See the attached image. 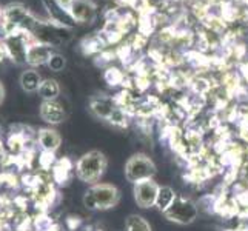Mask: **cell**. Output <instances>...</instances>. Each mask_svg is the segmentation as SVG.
Returning <instances> with one entry per match:
<instances>
[{
    "instance_id": "obj_1",
    "label": "cell",
    "mask_w": 248,
    "mask_h": 231,
    "mask_svg": "<svg viewBox=\"0 0 248 231\" xmlns=\"http://www.w3.org/2000/svg\"><path fill=\"white\" fill-rule=\"evenodd\" d=\"M119 190L108 184H96L83 196V205L88 210H108L117 205Z\"/></svg>"
},
{
    "instance_id": "obj_2",
    "label": "cell",
    "mask_w": 248,
    "mask_h": 231,
    "mask_svg": "<svg viewBox=\"0 0 248 231\" xmlns=\"http://www.w3.org/2000/svg\"><path fill=\"white\" fill-rule=\"evenodd\" d=\"M105 168H107V157L104 154L100 151H90L87 154H83L78 160L76 173H78V177L82 182L96 185L100 176L104 174Z\"/></svg>"
},
{
    "instance_id": "obj_3",
    "label": "cell",
    "mask_w": 248,
    "mask_h": 231,
    "mask_svg": "<svg viewBox=\"0 0 248 231\" xmlns=\"http://www.w3.org/2000/svg\"><path fill=\"white\" fill-rule=\"evenodd\" d=\"M32 42L34 39L30 32L16 31L10 34L2 44L6 49V56L10 57L16 65H23V63H27V53Z\"/></svg>"
},
{
    "instance_id": "obj_4",
    "label": "cell",
    "mask_w": 248,
    "mask_h": 231,
    "mask_svg": "<svg viewBox=\"0 0 248 231\" xmlns=\"http://www.w3.org/2000/svg\"><path fill=\"white\" fill-rule=\"evenodd\" d=\"M155 174H156L155 162L148 156H145V154H136L125 165V177L126 181H130L133 184L153 179Z\"/></svg>"
},
{
    "instance_id": "obj_5",
    "label": "cell",
    "mask_w": 248,
    "mask_h": 231,
    "mask_svg": "<svg viewBox=\"0 0 248 231\" xmlns=\"http://www.w3.org/2000/svg\"><path fill=\"white\" fill-rule=\"evenodd\" d=\"M164 215L170 219L176 222V224L186 225L191 224L198 217V205H196L191 199L186 198H176L173 205L164 213Z\"/></svg>"
},
{
    "instance_id": "obj_6",
    "label": "cell",
    "mask_w": 248,
    "mask_h": 231,
    "mask_svg": "<svg viewBox=\"0 0 248 231\" xmlns=\"http://www.w3.org/2000/svg\"><path fill=\"white\" fill-rule=\"evenodd\" d=\"M157 193H159V185L153 179H147V181L134 184V198L140 208L155 207Z\"/></svg>"
},
{
    "instance_id": "obj_7",
    "label": "cell",
    "mask_w": 248,
    "mask_h": 231,
    "mask_svg": "<svg viewBox=\"0 0 248 231\" xmlns=\"http://www.w3.org/2000/svg\"><path fill=\"white\" fill-rule=\"evenodd\" d=\"M42 3H44L45 10L48 13L49 22H53L57 27H62L66 30H71L73 27H76V22L71 17L70 11L59 5L57 0H42Z\"/></svg>"
},
{
    "instance_id": "obj_8",
    "label": "cell",
    "mask_w": 248,
    "mask_h": 231,
    "mask_svg": "<svg viewBox=\"0 0 248 231\" xmlns=\"http://www.w3.org/2000/svg\"><path fill=\"white\" fill-rule=\"evenodd\" d=\"M70 14L76 23H93L97 17V6L93 0H74Z\"/></svg>"
},
{
    "instance_id": "obj_9",
    "label": "cell",
    "mask_w": 248,
    "mask_h": 231,
    "mask_svg": "<svg viewBox=\"0 0 248 231\" xmlns=\"http://www.w3.org/2000/svg\"><path fill=\"white\" fill-rule=\"evenodd\" d=\"M39 113L42 121H45L46 123L51 125L62 123L66 119V111L61 102L57 100H44L39 108Z\"/></svg>"
},
{
    "instance_id": "obj_10",
    "label": "cell",
    "mask_w": 248,
    "mask_h": 231,
    "mask_svg": "<svg viewBox=\"0 0 248 231\" xmlns=\"http://www.w3.org/2000/svg\"><path fill=\"white\" fill-rule=\"evenodd\" d=\"M54 54L53 46L42 44V42L34 40L28 48L27 53V63L31 66H40V65H46L51 56Z\"/></svg>"
},
{
    "instance_id": "obj_11",
    "label": "cell",
    "mask_w": 248,
    "mask_h": 231,
    "mask_svg": "<svg viewBox=\"0 0 248 231\" xmlns=\"http://www.w3.org/2000/svg\"><path fill=\"white\" fill-rule=\"evenodd\" d=\"M117 107L119 105L116 104V100L111 99V97H107V96L93 97L91 102H90L91 113L96 117H99V119H105V121H108L109 116L114 113V109Z\"/></svg>"
},
{
    "instance_id": "obj_12",
    "label": "cell",
    "mask_w": 248,
    "mask_h": 231,
    "mask_svg": "<svg viewBox=\"0 0 248 231\" xmlns=\"http://www.w3.org/2000/svg\"><path fill=\"white\" fill-rule=\"evenodd\" d=\"M37 139H39V145L42 147V150H45L46 153H51V154L56 153L62 143L61 134L56 130H53V128H42L39 131Z\"/></svg>"
},
{
    "instance_id": "obj_13",
    "label": "cell",
    "mask_w": 248,
    "mask_h": 231,
    "mask_svg": "<svg viewBox=\"0 0 248 231\" xmlns=\"http://www.w3.org/2000/svg\"><path fill=\"white\" fill-rule=\"evenodd\" d=\"M19 82H20V87L25 92H37L44 79H42V76L36 70L30 68V70H25L20 74Z\"/></svg>"
},
{
    "instance_id": "obj_14",
    "label": "cell",
    "mask_w": 248,
    "mask_h": 231,
    "mask_svg": "<svg viewBox=\"0 0 248 231\" xmlns=\"http://www.w3.org/2000/svg\"><path fill=\"white\" fill-rule=\"evenodd\" d=\"M176 193L171 186L165 185V186H159V193H157V199H156V207L159 211L165 213L171 205H173V202L176 200Z\"/></svg>"
},
{
    "instance_id": "obj_15",
    "label": "cell",
    "mask_w": 248,
    "mask_h": 231,
    "mask_svg": "<svg viewBox=\"0 0 248 231\" xmlns=\"http://www.w3.org/2000/svg\"><path fill=\"white\" fill-rule=\"evenodd\" d=\"M37 92L44 100H57L61 94V85L56 79H44Z\"/></svg>"
},
{
    "instance_id": "obj_16",
    "label": "cell",
    "mask_w": 248,
    "mask_h": 231,
    "mask_svg": "<svg viewBox=\"0 0 248 231\" xmlns=\"http://www.w3.org/2000/svg\"><path fill=\"white\" fill-rule=\"evenodd\" d=\"M107 45V42L104 40V37L100 36V32L96 34V36H88L82 40V49L85 54H94V53H102Z\"/></svg>"
},
{
    "instance_id": "obj_17",
    "label": "cell",
    "mask_w": 248,
    "mask_h": 231,
    "mask_svg": "<svg viewBox=\"0 0 248 231\" xmlns=\"http://www.w3.org/2000/svg\"><path fill=\"white\" fill-rule=\"evenodd\" d=\"M125 230L126 231H151V225L142 216L131 215L125 220Z\"/></svg>"
},
{
    "instance_id": "obj_18",
    "label": "cell",
    "mask_w": 248,
    "mask_h": 231,
    "mask_svg": "<svg viewBox=\"0 0 248 231\" xmlns=\"http://www.w3.org/2000/svg\"><path fill=\"white\" fill-rule=\"evenodd\" d=\"M48 68L51 71H54V73H59V71H62L65 65H66V61H65V57L62 54H59V53H54L53 56H51V59L48 61Z\"/></svg>"
},
{
    "instance_id": "obj_19",
    "label": "cell",
    "mask_w": 248,
    "mask_h": 231,
    "mask_svg": "<svg viewBox=\"0 0 248 231\" xmlns=\"http://www.w3.org/2000/svg\"><path fill=\"white\" fill-rule=\"evenodd\" d=\"M105 79L109 85H119L124 82V74L117 70V68H108L107 73H105Z\"/></svg>"
},
{
    "instance_id": "obj_20",
    "label": "cell",
    "mask_w": 248,
    "mask_h": 231,
    "mask_svg": "<svg viewBox=\"0 0 248 231\" xmlns=\"http://www.w3.org/2000/svg\"><path fill=\"white\" fill-rule=\"evenodd\" d=\"M114 2L119 5V6H134L136 5V0H114Z\"/></svg>"
},
{
    "instance_id": "obj_21",
    "label": "cell",
    "mask_w": 248,
    "mask_h": 231,
    "mask_svg": "<svg viewBox=\"0 0 248 231\" xmlns=\"http://www.w3.org/2000/svg\"><path fill=\"white\" fill-rule=\"evenodd\" d=\"M73 2H74V0H57V3L61 5L62 8H65V10H68V11H70Z\"/></svg>"
},
{
    "instance_id": "obj_22",
    "label": "cell",
    "mask_w": 248,
    "mask_h": 231,
    "mask_svg": "<svg viewBox=\"0 0 248 231\" xmlns=\"http://www.w3.org/2000/svg\"><path fill=\"white\" fill-rule=\"evenodd\" d=\"M5 57H6V49L3 46V44L0 42V62H3L5 61Z\"/></svg>"
},
{
    "instance_id": "obj_23",
    "label": "cell",
    "mask_w": 248,
    "mask_h": 231,
    "mask_svg": "<svg viewBox=\"0 0 248 231\" xmlns=\"http://www.w3.org/2000/svg\"><path fill=\"white\" fill-rule=\"evenodd\" d=\"M3 100H5V87H3V83L0 82V105H2Z\"/></svg>"
},
{
    "instance_id": "obj_24",
    "label": "cell",
    "mask_w": 248,
    "mask_h": 231,
    "mask_svg": "<svg viewBox=\"0 0 248 231\" xmlns=\"http://www.w3.org/2000/svg\"><path fill=\"white\" fill-rule=\"evenodd\" d=\"M2 11H3V6L0 5V19H2Z\"/></svg>"
}]
</instances>
